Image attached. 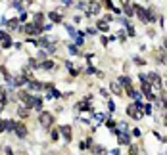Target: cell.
<instances>
[{
    "label": "cell",
    "instance_id": "obj_1",
    "mask_svg": "<svg viewBox=\"0 0 167 155\" xmlns=\"http://www.w3.org/2000/svg\"><path fill=\"white\" fill-rule=\"evenodd\" d=\"M144 105H142V101L140 100H136V104H131L129 107H127V113H129V117H133V119H142V113H140V109H142Z\"/></svg>",
    "mask_w": 167,
    "mask_h": 155
},
{
    "label": "cell",
    "instance_id": "obj_2",
    "mask_svg": "<svg viewBox=\"0 0 167 155\" xmlns=\"http://www.w3.org/2000/svg\"><path fill=\"white\" fill-rule=\"evenodd\" d=\"M135 12H136V15H138V19L142 23H150L152 21V17H150V12L146 8H142L140 4H135Z\"/></svg>",
    "mask_w": 167,
    "mask_h": 155
},
{
    "label": "cell",
    "instance_id": "obj_3",
    "mask_svg": "<svg viewBox=\"0 0 167 155\" xmlns=\"http://www.w3.org/2000/svg\"><path fill=\"white\" fill-rule=\"evenodd\" d=\"M38 121H41V124H42L44 128H48V127L52 124V121H54V117H52V115L48 113V111H42L41 117H38Z\"/></svg>",
    "mask_w": 167,
    "mask_h": 155
},
{
    "label": "cell",
    "instance_id": "obj_4",
    "mask_svg": "<svg viewBox=\"0 0 167 155\" xmlns=\"http://www.w3.org/2000/svg\"><path fill=\"white\" fill-rule=\"evenodd\" d=\"M100 6H102L100 2H94V0H90V4L87 6V15H88V17H90V15H96L98 12H100Z\"/></svg>",
    "mask_w": 167,
    "mask_h": 155
},
{
    "label": "cell",
    "instance_id": "obj_5",
    "mask_svg": "<svg viewBox=\"0 0 167 155\" xmlns=\"http://www.w3.org/2000/svg\"><path fill=\"white\" fill-rule=\"evenodd\" d=\"M23 33H27V35H41L42 29L37 27L35 23H29V25H25V27H23Z\"/></svg>",
    "mask_w": 167,
    "mask_h": 155
},
{
    "label": "cell",
    "instance_id": "obj_6",
    "mask_svg": "<svg viewBox=\"0 0 167 155\" xmlns=\"http://www.w3.org/2000/svg\"><path fill=\"white\" fill-rule=\"evenodd\" d=\"M146 77H148V82H152L156 88H161V79H159L158 73H148Z\"/></svg>",
    "mask_w": 167,
    "mask_h": 155
},
{
    "label": "cell",
    "instance_id": "obj_7",
    "mask_svg": "<svg viewBox=\"0 0 167 155\" xmlns=\"http://www.w3.org/2000/svg\"><path fill=\"white\" fill-rule=\"evenodd\" d=\"M14 132L17 134L19 138H25V136H27V127H25L23 123H15V128H14Z\"/></svg>",
    "mask_w": 167,
    "mask_h": 155
},
{
    "label": "cell",
    "instance_id": "obj_8",
    "mask_svg": "<svg viewBox=\"0 0 167 155\" xmlns=\"http://www.w3.org/2000/svg\"><path fill=\"white\" fill-rule=\"evenodd\" d=\"M60 132L64 134V140H65V142H71V127L61 124V127H60Z\"/></svg>",
    "mask_w": 167,
    "mask_h": 155
},
{
    "label": "cell",
    "instance_id": "obj_9",
    "mask_svg": "<svg viewBox=\"0 0 167 155\" xmlns=\"http://www.w3.org/2000/svg\"><path fill=\"white\" fill-rule=\"evenodd\" d=\"M35 25H37V27H41L42 31H44V14H42V12H38V14H35Z\"/></svg>",
    "mask_w": 167,
    "mask_h": 155
},
{
    "label": "cell",
    "instance_id": "obj_10",
    "mask_svg": "<svg viewBox=\"0 0 167 155\" xmlns=\"http://www.w3.org/2000/svg\"><path fill=\"white\" fill-rule=\"evenodd\" d=\"M38 67L44 69V71H52V69H54V61H52V59H42L41 63H38Z\"/></svg>",
    "mask_w": 167,
    "mask_h": 155
},
{
    "label": "cell",
    "instance_id": "obj_11",
    "mask_svg": "<svg viewBox=\"0 0 167 155\" xmlns=\"http://www.w3.org/2000/svg\"><path fill=\"white\" fill-rule=\"evenodd\" d=\"M110 88H111V92H113V94H117V96H121V94H123V86H121L117 81H111Z\"/></svg>",
    "mask_w": 167,
    "mask_h": 155
},
{
    "label": "cell",
    "instance_id": "obj_12",
    "mask_svg": "<svg viewBox=\"0 0 167 155\" xmlns=\"http://www.w3.org/2000/svg\"><path fill=\"white\" fill-rule=\"evenodd\" d=\"M29 90L37 92V90H42V84L37 82V79H29Z\"/></svg>",
    "mask_w": 167,
    "mask_h": 155
},
{
    "label": "cell",
    "instance_id": "obj_13",
    "mask_svg": "<svg viewBox=\"0 0 167 155\" xmlns=\"http://www.w3.org/2000/svg\"><path fill=\"white\" fill-rule=\"evenodd\" d=\"M117 82H119V84H121L123 88H131V86H133L131 79H129V77H125V75H123V77H119V81H117Z\"/></svg>",
    "mask_w": 167,
    "mask_h": 155
},
{
    "label": "cell",
    "instance_id": "obj_14",
    "mask_svg": "<svg viewBox=\"0 0 167 155\" xmlns=\"http://www.w3.org/2000/svg\"><path fill=\"white\" fill-rule=\"evenodd\" d=\"M125 90H127V94H129V98H133V100H140V92L135 90L133 86H131V88H125Z\"/></svg>",
    "mask_w": 167,
    "mask_h": 155
},
{
    "label": "cell",
    "instance_id": "obj_15",
    "mask_svg": "<svg viewBox=\"0 0 167 155\" xmlns=\"http://www.w3.org/2000/svg\"><path fill=\"white\" fill-rule=\"evenodd\" d=\"M75 107H77L79 111H90V105H88V98H87L85 101H79V104L75 105Z\"/></svg>",
    "mask_w": 167,
    "mask_h": 155
},
{
    "label": "cell",
    "instance_id": "obj_16",
    "mask_svg": "<svg viewBox=\"0 0 167 155\" xmlns=\"http://www.w3.org/2000/svg\"><path fill=\"white\" fill-rule=\"evenodd\" d=\"M48 19L54 21V23H60L61 21V14H58V12H50V14H48Z\"/></svg>",
    "mask_w": 167,
    "mask_h": 155
},
{
    "label": "cell",
    "instance_id": "obj_17",
    "mask_svg": "<svg viewBox=\"0 0 167 155\" xmlns=\"http://www.w3.org/2000/svg\"><path fill=\"white\" fill-rule=\"evenodd\" d=\"M96 29H98V31H104V33H106L108 29H110V25H108V21H104V19H102V21H98Z\"/></svg>",
    "mask_w": 167,
    "mask_h": 155
},
{
    "label": "cell",
    "instance_id": "obj_18",
    "mask_svg": "<svg viewBox=\"0 0 167 155\" xmlns=\"http://www.w3.org/2000/svg\"><path fill=\"white\" fill-rule=\"evenodd\" d=\"M17 113H19V117H21V119H27V117H29V107H25V105H21Z\"/></svg>",
    "mask_w": 167,
    "mask_h": 155
},
{
    "label": "cell",
    "instance_id": "obj_19",
    "mask_svg": "<svg viewBox=\"0 0 167 155\" xmlns=\"http://www.w3.org/2000/svg\"><path fill=\"white\" fill-rule=\"evenodd\" d=\"M125 27H127V35H129V37H136V31H135V27H133V23H127V25H125Z\"/></svg>",
    "mask_w": 167,
    "mask_h": 155
},
{
    "label": "cell",
    "instance_id": "obj_20",
    "mask_svg": "<svg viewBox=\"0 0 167 155\" xmlns=\"http://www.w3.org/2000/svg\"><path fill=\"white\" fill-rule=\"evenodd\" d=\"M42 107V100L38 96H35V101H33V109H41Z\"/></svg>",
    "mask_w": 167,
    "mask_h": 155
},
{
    "label": "cell",
    "instance_id": "obj_21",
    "mask_svg": "<svg viewBox=\"0 0 167 155\" xmlns=\"http://www.w3.org/2000/svg\"><path fill=\"white\" fill-rule=\"evenodd\" d=\"M60 96H61V94H60V92H58V90H56L54 86H52L50 90H48V98H60Z\"/></svg>",
    "mask_w": 167,
    "mask_h": 155
},
{
    "label": "cell",
    "instance_id": "obj_22",
    "mask_svg": "<svg viewBox=\"0 0 167 155\" xmlns=\"http://www.w3.org/2000/svg\"><path fill=\"white\" fill-rule=\"evenodd\" d=\"M100 4H102V6H106L108 10H113V2H111V0H102Z\"/></svg>",
    "mask_w": 167,
    "mask_h": 155
},
{
    "label": "cell",
    "instance_id": "obj_23",
    "mask_svg": "<svg viewBox=\"0 0 167 155\" xmlns=\"http://www.w3.org/2000/svg\"><path fill=\"white\" fill-rule=\"evenodd\" d=\"M69 54H79V48H77V44H69Z\"/></svg>",
    "mask_w": 167,
    "mask_h": 155
},
{
    "label": "cell",
    "instance_id": "obj_24",
    "mask_svg": "<svg viewBox=\"0 0 167 155\" xmlns=\"http://www.w3.org/2000/svg\"><path fill=\"white\" fill-rule=\"evenodd\" d=\"M12 44H14V42H12V38H6V40L4 42H2V48H4V50H6V48H10V46H12Z\"/></svg>",
    "mask_w": 167,
    "mask_h": 155
},
{
    "label": "cell",
    "instance_id": "obj_25",
    "mask_svg": "<svg viewBox=\"0 0 167 155\" xmlns=\"http://www.w3.org/2000/svg\"><path fill=\"white\" fill-rule=\"evenodd\" d=\"M129 155H138V147H136V146H131L129 147Z\"/></svg>",
    "mask_w": 167,
    "mask_h": 155
},
{
    "label": "cell",
    "instance_id": "obj_26",
    "mask_svg": "<svg viewBox=\"0 0 167 155\" xmlns=\"http://www.w3.org/2000/svg\"><path fill=\"white\" fill-rule=\"evenodd\" d=\"M8 27H10V29H15V27H17V19H12V21H8Z\"/></svg>",
    "mask_w": 167,
    "mask_h": 155
},
{
    "label": "cell",
    "instance_id": "obj_27",
    "mask_svg": "<svg viewBox=\"0 0 167 155\" xmlns=\"http://www.w3.org/2000/svg\"><path fill=\"white\" fill-rule=\"evenodd\" d=\"M144 113H146V115H152V105H144Z\"/></svg>",
    "mask_w": 167,
    "mask_h": 155
},
{
    "label": "cell",
    "instance_id": "obj_28",
    "mask_svg": "<svg viewBox=\"0 0 167 155\" xmlns=\"http://www.w3.org/2000/svg\"><path fill=\"white\" fill-rule=\"evenodd\" d=\"M117 38H119L121 42L125 40V31H119V33H117Z\"/></svg>",
    "mask_w": 167,
    "mask_h": 155
},
{
    "label": "cell",
    "instance_id": "obj_29",
    "mask_svg": "<svg viewBox=\"0 0 167 155\" xmlns=\"http://www.w3.org/2000/svg\"><path fill=\"white\" fill-rule=\"evenodd\" d=\"M106 127H108V128H115V123L110 119V121H106Z\"/></svg>",
    "mask_w": 167,
    "mask_h": 155
},
{
    "label": "cell",
    "instance_id": "obj_30",
    "mask_svg": "<svg viewBox=\"0 0 167 155\" xmlns=\"http://www.w3.org/2000/svg\"><path fill=\"white\" fill-rule=\"evenodd\" d=\"M135 63H136V65H144V63H146V61H144L142 58H135Z\"/></svg>",
    "mask_w": 167,
    "mask_h": 155
},
{
    "label": "cell",
    "instance_id": "obj_31",
    "mask_svg": "<svg viewBox=\"0 0 167 155\" xmlns=\"http://www.w3.org/2000/svg\"><path fill=\"white\" fill-rule=\"evenodd\" d=\"M6 38H8V35H6V33H4V31H0V42H4V40H6Z\"/></svg>",
    "mask_w": 167,
    "mask_h": 155
},
{
    "label": "cell",
    "instance_id": "obj_32",
    "mask_svg": "<svg viewBox=\"0 0 167 155\" xmlns=\"http://www.w3.org/2000/svg\"><path fill=\"white\" fill-rule=\"evenodd\" d=\"M58 136H60V132H58V130H54V132H52V140H58Z\"/></svg>",
    "mask_w": 167,
    "mask_h": 155
},
{
    "label": "cell",
    "instance_id": "obj_33",
    "mask_svg": "<svg viewBox=\"0 0 167 155\" xmlns=\"http://www.w3.org/2000/svg\"><path fill=\"white\" fill-rule=\"evenodd\" d=\"M94 33H96V29H94V27H88L87 29V35H94Z\"/></svg>",
    "mask_w": 167,
    "mask_h": 155
},
{
    "label": "cell",
    "instance_id": "obj_34",
    "mask_svg": "<svg viewBox=\"0 0 167 155\" xmlns=\"http://www.w3.org/2000/svg\"><path fill=\"white\" fill-rule=\"evenodd\" d=\"M69 73L73 75V77H77V75H79V71H77V69H73V67H71V69H69Z\"/></svg>",
    "mask_w": 167,
    "mask_h": 155
},
{
    "label": "cell",
    "instance_id": "obj_35",
    "mask_svg": "<svg viewBox=\"0 0 167 155\" xmlns=\"http://www.w3.org/2000/svg\"><path fill=\"white\" fill-rule=\"evenodd\" d=\"M161 101H163V105L167 107V96H163V98H161Z\"/></svg>",
    "mask_w": 167,
    "mask_h": 155
},
{
    "label": "cell",
    "instance_id": "obj_36",
    "mask_svg": "<svg viewBox=\"0 0 167 155\" xmlns=\"http://www.w3.org/2000/svg\"><path fill=\"white\" fill-rule=\"evenodd\" d=\"M61 2H64L65 6H69V4H71V0H61Z\"/></svg>",
    "mask_w": 167,
    "mask_h": 155
},
{
    "label": "cell",
    "instance_id": "obj_37",
    "mask_svg": "<svg viewBox=\"0 0 167 155\" xmlns=\"http://www.w3.org/2000/svg\"><path fill=\"white\" fill-rule=\"evenodd\" d=\"M6 155H14V153H12V149H10V147H8V149H6Z\"/></svg>",
    "mask_w": 167,
    "mask_h": 155
},
{
    "label": "cell",
    "instance_id": "obj_38",
    "mask_svg": "<svg viewBox=\"0 0 167 155\" xmlns=\"http://www.w3.org/2000/svg\"><path fill=\"white\" fill-rule=\"evenodd\" d=\"M163 123H165V127H167V113H165V119H163Z\"/></svg>",
    "mask_w": 167,
    "mask_h": 155
},
{
    "label": "cell",
    "instance_id": "obj_39",
    "mask_svg": "<svg viewBox=\"0 0 167 155\" xmlns=\"http://www.w3.org/2000/svg\"><path fill=\"white\" fill-rule=\"evenodd\" d=\"M163 46H165V48H167V38H165V40H163Z\"/></svg>",
    "mask_w": 167,
    "mask_h": 155
}]
</instances>
